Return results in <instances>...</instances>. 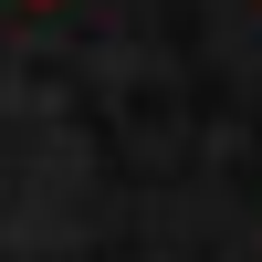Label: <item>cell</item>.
Masks as SVG:
<instances>
[{
	"instance_id": "1",
	"label": "cell",
	"mask_w": 262,
	"mask_h": 262,
	"mask_svg": "<svg viewBox=\"0 0 262 262\" xmlns=\"http://www.w3.org/2000/svg\"><path fill=\"white\" fill-rule=\"evenodd\" d=\"M21 11H53V0H21Z\"/></svg>"
}]
</instances>
